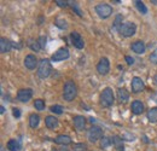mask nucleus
I'll return each mask as SVG.
<instances>
[{
  "label": "nucleus",
  "instance_id": "obj_1",
  "mask_svg": "<svg viewBox=\"0 0 157 151\" xmlns=\"http://www.w3.org/2000/svg\"><path fill=\"white\" fill-rule=\"evenodd\" d=\"M78 95V86L74 81L71 80H68L65 83H64V87H63V98L64 100L67 102H71L75 99V97Z\"/></svg>",
  "mask_w": 157,
  "mask_h": 151
},
{
  "label": "nucleus",
  "instance_id": "obj_2",
  "mask_svg": "<svg viewBox=\"0 0 157 151\" xmlns=\"http://www.w3.org/2000/svg\"><path fill=\"white\" fill-rule=\"evenodd\" d=\"M51 73H52V65H51L50 59H47V58L41 59L39 63V67H38V76L40 79L45 80L51 75Z\"/></svg>",
  "mask_w": 157,
  "mask_h": 151
},
{
  "label": "nucleus",
  "instance_id": "obj_3",
  "mask_svg": "<svg viewBox=\"0 0 157 151\" xmlns=\"http://www.w3.org/2000/svg\"><path fill=\"white\" fill-rule=\"evenodd\" d=\"M114 102H115V95L113 92V88H110V87L104 88L100 95V104L104 108H109L114 104Z\"/></svg>",
  "mask_w": 157,
  "mask_h": 151
},
{
  "label": "nucleus",
  "instance_id": "obj_4",
  "mask_svg": "<svg viewBox=\"0 0 157 151\" xmlns=\"http://www.w3.org/2000/svg\"><path fill=\"white\" fill-rule=\"evenodd\" d=\"M120 34L123 37V38H131L136 34L137 32V25L132 22H126L122 24V27L120 28Z\"/></svg>",
  "mask_w": 157,
  "mask_h": 151
},
{
  "label": "nucleus",
  "instance_id": "obj_5",
  "mask_svg": "<svg viewBox=\"0 0 157 151\" xmlns=\"http://www.w3.org/2000/svg\"><path fill=\"white\" fill-rule=\"evenodd\" d=\"M96 12H97V15H98L100 18L105 19L111 16L113 7L110 5H108V4H98L96 6Z\"/></svg>",
  "mask_w": 157,
  "mask_h": 151
},
{
  "label": "nucleus",
  "instance_id": "obj_6",
  "mask_svg": "<svg viewBox=\"0 0 157 151\" xmlns=\"http://www.w3.org/2000/svg\"><path fill=\"white\" fill-rule=\"evenodd\" d=\"M87 138H88V140L91 143H96V141L100 140L103 138V131H101V128L98 127V126H92L88 130V132H87Z\"/></svg>",
  "mask_w": 157,
  "mask_h": 151
},
{
  "label": "nucleus",
  "instance_id": "obj_7",
  "mask_svg": "<svg viewBox=\"0 0 157 151\" xmlns=\"http://www.w3.org/2000/svg\"><path fill=\"white\" fill-rule=\"evenodd\" d=\"M69 56H70L69 50H68L67 47H60V48H58V50L52 55L51 60H52V62H62V60L68 59Z\"/></svg>",
  "mask_w": 157,
  "mask_h": 151
},
{
  "label": "nucleus",
  "instance_id": "obj_8",
  "mask_svg": "<svg viewBox=\"0 0 157 151\" xmlns=\"http://www.w3.org/2000/svg\"><path fill=\"white\" fill-rule=\"evenodd\" d=\"M97 72H98V74L103 76L109 74V72H110V62H109L108 58L103 57L99 60V63L97 64Z\"/></svg>",
  "mask_w": 157,
  "mask_h": 151
},
{
  "label": "nucleus",
  "instance_id": "obj_9",
  "mask_svg": "<svg viewBox=\"0 0 157 151\" xmlns=\"http://www.w3.org/2000/svg\"><path fill=\"white\" fill-rule=\"evenodd\" d=\"M39 59L36 58L35 55H28L24 58V67L28 70H34L36 67H39Z\"/></svg>",
  "mask_w": 157,
  "mask_h": 151
},
{
  "label": "nucleus",
  "instance_id": "obj_10",
  "mask_svg": "<svg viewBox=\"0 0 157 151\" xmlns=\"http://www.w3.org/2000/svg\"><path fill=\"white\" fill-rule=\"evenodd\" d=\"M131 88H132V92L133 93H140L145 90V83L144 81L140 79V77H133L132 79V82H131Z\"/></svg>",
  "mask_w": 157,
  "mask_h": 151
},
{
  "label": "nucleus",
  "instance_id": "obj_11",
  "mask_svg": "<svg viewBox=\"0 0 157 151\" xmlns=\"http://www.w3.org/2000/svg\"><path fill=\"white\" fill-rule=\"evenodd\" d=\"M33 98V90L32 88H22L17 92V99L22 103H28Z\"/></svg>",
  "mask_w": 157,
  "mask_h": 151
},
{
  "label": "nucleus",
  "instance_id": "obj_12",
  "mask_svg": "<svg viewBox=\"0 0 157 151\" xmlns=\"http://www.w3.org/2000/svg\"><path fill=\"white\" fill-rule=\"evenodd\" d=\"M70 39H71V44H73L76 48H78V50H82V48H83L85 41H83L82 37L78 34V32H73V33L70 34Z\"/></svg>",
  "mask_w": 157,
  "mask_h": 151
},
{
  "label": "nucleus",
  "instance_id": "obj_13",
  "mask_svg": "<svg viewBox=\"0 0 157 151\" xmlns=\"http://www.w3.org/2000/svg\"><path fill=\"white\" fill-rule=\"evenodd\" d=\"M131 48H132L133 52H136L138 55H141V53H144V52L146 51V46H145L144 41H141V40L134 41V42L131 45Z\"/></svg>",
  "mask_w": 157,
  "mask_h": 151
},
{
  "label": "nucleus",
  "instance_id": "obj_14",
  "mask_svg": "<svg viewBox=\"0 0 157 151\" xmlns=\"http://www.w3.org/2000/svg\"><path fill=\"white\" fill-rule=\"evenodd\" d=\"M12 47H13V46H12V41H10L9 39H6V38L0 39V52H1V53L10 52Z\"/></svg>",
  "mask_w": 157,
  "mask_h": 151
},
{
  "label": "nucleus",
  "instance_id": "obj_15",
  "mask_svg": "<svg viewBox=\"0 0 157 151\" xmlns=\"http://www.w3.org/2000/svg\"><path fill=\"white\" fill-rule=\"evenodd\" d=\"M45 123H46V127L50 130H57L59 126L58 118H56L55 116H46Z\"/></svg>",
  "mask_w": 157,
  "mask_h": 151
},
{
  "label": "nucleus",
  "instance_id": "obj_16",
  "mask_svg": "<svg viewBox=\"0 0 157 151\" xmlns=\"http://www.w3.org/2000/svg\"><path fill=\"white\" fill-rule=\"evenodd\" d=\"M6 148L9 151H20L22 148V143L20 139H11L7 141Z\"/></svg>",
  "mask_w": 157,
  "mask_h": 151
},
{
  "label": "nucleus",
  "instance_id": "obj_17",
  "mask_svg": "<svg viewBox=\"0 0 157 151\" xmlns=\"http://www.w3.org/2000/svg\"><path fill=\"white\" fill-rule=\"evenodd\" d=\"M74 126L78 131H83L85 130V126H86V118L83 116H75L74 117Z\"/></svg>",
  "mask_w": 157,
  "mask_h": 151
},
{
  "label": "nucleus",
  "instance_id": "obj_18",
  "mask_svg": "<svg viewBox=\"0 0 157 151\" xmlns=\"http://www.w3.org/2000/svg\"><path fill=\"white\" fill-rule=\"evenodd\" d=\"M131 110L134 115H140V114L144 113V104L139 100H134L131 105Z\"/></svg>",
  "mask_w": 157,
  "mask_h": 151
},
{
  "label": "nucleus",
  "instance_id": "obj_19",
  "mask_svg": "<svg viewBox=\"0 0 157 151\" xmlns=\"http://www.w3.org/2000/svg\"><path fill=\"white\" fill-rule=\"evenodd\" d=\"M55 143L60 145H69L71 143V138L67 134H59L55 138Z\"/></svg>",
  "mask_w": 157,
  "mask_h": 151
},
{
  "label": "nucleus",
  "instance_id": "obj_20",
  "mask_svg": "<svg viewBox=\"0 0 157 151\" xmlns=\"http://www.w3.org/2000/svg\"><path fill=\"white\" fill-rule=\"evenodd\" d=\"M117 99L121 104H124L129 99V93L124 88H118L117 90Z\"/></svg>",
  "mask_w": 157,
  "mask_h": 151
},
{
  "label": "nucleus",
  "instance_id": "obj_21",
  "mask_svg": "<svg viewBox=\"0 0 157 151\" xmlns=\"http://www.w3.org/2000/svg\"><path fill=\"white\" fill-rule=\"evenodd\" d=\"M146 117L149 120V122L151 123H155L157 122V108H151L147 110V114H146Z\"/></svg>",
  "mask_w": 157,
  "mask_h": 151
},
{
  "label": "nucleus",
  "instance_id": "obj_22",
  "mask_svg": "<svg viewBox=\"0 0 157 151\" xmlns=\"http://www.w3.org/2000/svg\"><path fill=\"white\" fill-rule=\"evenodd\" d=\"M40 123V116L36 114H32L29 116V126L32 128H36Z\"/></svg>",
  "mask_w": 157,
  "mask_h": 151
},
{
  "label": "nucleus",
  "instance_id": "obj_23",
  "mask_svg": "<svg viewBox=\"0 0 157 151\" xmlns=\"http://www.w3.org/2000/svg\"><path fill=\"white\" fill-rule=\"evenodd\" d=\"M134 4H136L138 11H139L140 14H143V15H146V14H147V7L145 6V4H144L143 1H140V0H136V1H134Z\"/></svg>",
  "mask_w": 157,
  "mask_h": 151
},
{
  "label": "nucleus",
  "instance_id": "obj_24",
  "mask_svg": "<svg viewBox=\"0 0 157 151\" xmlns=\"http://www.w3.org/2000/svg\"><path fill=\"white\" fill-rule=\"evenodd\" d=\"M113 144V141H111V138H108V137H103L101 139H100V148L101 149H108L110 145Z\"/></svg>",
  "mask_w": 157,
  "mask_h": 151
},
{
  "label": "nucleus",
  "instance_id": "obj_25",
  "mask_svg": "<svg viewBox=\"0 0 157 151\" xmlns=\"http://www.w3.org/2000/svg\"><path fill=\"white\" fill-rule=\"evenodd\" d=\"M122 21H123V17L121 16V15H117L116 17H115V21H114V25H113V28L115 29V30H120V28L122 27Z\"/></svg>",
  "mask_w": 157,
  "mask_h": 151
},
{
  "label": "nucleus",
  "instance_id": "obj_26",
  "mask_svg": "<svg viewBox=\"0 0 157 151\" xmlns=\"http://www.w3.org/2000/svg\"><path fill=\"white\" fill-rule=\"evenodd\" d=\"M34 108H35L36 110H39V111H42V110L45 109V102H44L42 99H36V100L34 102Z\"/></svg>",
  "mask_w": 157,
  "mask_h": 151
},
{
  "label": "nucleus",
  "instance_id": "obj_27",
  "mask_svg": "<svg viewBox=\"0 0 157 151\" xmlns=\"http://www.w3.org/2000/svg\"><path fill=\"white\" fill-rule=\"evenodd\" d=\"M29 47L33 51H35V52H40V50H42L41 46H40L39 41H29Z\"/></svg>",
  "mask_w": 157,
  "mask_h": 151
},
{
  "label": "nucleus",
  "instance_id": "obj_28",
  "mask_svg": "<svg viewBox=\"0 0 157 151\" xmlns=\"http://www.w3.org/2000/svg\"><path fill=\"white\" fill-rule=\"evenodd\" d=\"M50 110L53 114H56V115H62V114H63V106L56 104V105H52V106L50 108Z\"/></svg>",
  "mask_w": 157,
  "mask_h": 151
},
{
  "label": "nucleus",
  "instance_id": "obj_29",
  "mask_svg": "<svg viewBox=\"0 0 157 151\" xmlns=\"http://www.w3.org/2000/svg\"><path fill=\"white\" fill-rule=\"evenodd\" d=\"M73 150H74V151H86V150H87V146H86V144L78 143V144H74Z\"/></svg>",
  "mask_w": 157,
  "mask_h": 151
},
{
  "label": "nucleus",
  "instance_id": "obj_30",
  "mask_svg": "<svg viewBox=\"0 0 157 151\" xmlns=\"http://www.w3.org/2000/svg\"><path fill=\"white\" fill-rule=\"evenodd\" d=\"M69 5L73 7V10H75V12H76V15H78V16L82 17V14H81V11H80V9H78V4H76L75 1H69Z\"/></svg>",
  "mask_w": 157,
  "mask_h": 151
},
{
  "label": "nucleus",
  "instance_id": "obj_31",
  "mask_svg": "<svg viewBox=\"0 0 157 151\" xmlns=\"http://www.w3.org/2000/svg\"><path fill=\"white\" fill-rule=\"evenodd\" d=\"M56 24H57V27H59L60 29H67V28H68V24H67L65 21H63V19H57V21H56Z\"/></svg>",
  "mask_w": 157,
  "mask_h": 151
},
{
  "label": "nucleus",
  "instance_id": "obj_32",
  "mask_svg": "<svg viewBox=\"0 0 157 151\" xmlns=\"http://www.w3.org/2000/svg\"><path fill=\"white\" fill-rule=\"evenodd\" d=\"M149 59H150V62L152 63V64H157V48L154 51V52H151V55L149 57Z\"/></svg>",
  "mask_w": 157,
  "mask_h": 151
},
{
  "label": "nucleus",
  "instance_id": "obj_33",
  "mask_svg": "<svg viewBox=\"0 0 157 151\" xmlns=\"http://www.w3.org/2000/svg\"><path fill=\"white\" fill-rule=\"evenodd\" d=\"M55 2H56V5L59 6V7H67V6H69V1H67V0H56Z\"/></svg>",
  "mask_w": 157,
  "mask_h": 151
},
{
  "label": "nucleus",
  "instance_id": "obj_34",
  "mask_svg": "<svg viewBox=\"0 0 157 151\" xmlns=\"http://www.w3.org/2000/svg\"><path fill=\"white\" fill-rule=\"evenodd\" d=\"M46 40H47V39H46V37H44V35L39 38V40H38V41H39L41 48H45V46H46Z\"/></svg>",
  "mask_w": 157,
  "mask_h": 151
},
{
  "label": "nucleus",
  "instance_id": "obj_35",
  "mask_svg": "<svg viewBox=\"0 0 157 151\" xmlns=\"http://www.w3.org/2000/svg\"><path fill=\"white\" fill-rule=\"evenodd\" d=\"M12 115H13V117L20 118L21 117V110L18 109V108H12Z\"/></svg>",
  "mask_w": 157,
  "mask_h": 151
},
{
  "label": "nucleus",
  "instance_id": "obj_36",
  "mask_svg": "<svg viewBox=\"0 0 157 151\" xmlns=\"http://www.w3.org/2000/svg\"><path fill=\"white\" fill-rule=\"evenodd\" d=\"M124 59H126V62H127V64H128V65L134 64V59H133L131 56H126V57H124Z\"/></svg>",
  "mask_w": 157,
  "mask_h": 151
},
{
  "label": "nucleus",
  "instance_id": "obj_37",
  "mask_svg": "<svg viewBox=\"0 0 157 151\" xmlns=\"http://www.w3.org/2000/svg\"><path fill=\"white\" fill-rule=\"evenodd\" d=\"M151 99H152V100L157 104V92H155L154 95H151Z\"/></svg>",
  "mask_w": 157,
  "mask_h": 151
},
{
  "label": "nucleus",
  "instance_id": "obj_38",
  "mask_svg": "<svg viewBox=\"0 0 157 151\" xmlns=\"http://www.w3.org/2000/svg\"><path fill=\"white\" fill-rule=\"evenodd\" d=\"M152 82H154L155 86H157V74L156 75H154V77H152Z\"/></svg>",
  "mask_w": 157,
  "mask_h": 151
},
{
  "label": "nucleus",
  "instance_id": "obj_39",
  "mask_svg": "<svg viewBox=\"0 0 157 151\" xmlns=\"http://www.w3.org/2000/svg\"><path fill=\"white\" fill-rule=\"evenodd\" d=\"M0 113H1V114H4V113H5V108H4L2 105L0 106Z\"/></svg>",
  "mask_w": 157,
  "mask_h": 151
},
{
  "label": "nucleus",
  "instance_id": "obj_40",
  "mask_svg": "<svg viewBox=\"0 0 157 151\" xmlns=\"http://www.w3.org/2000/svg\"><path fill=\"white\" fill-rule=\"evenodd\" d=\"M90 121H91V122H92V123H93V122H96V120H94V118H93V117H91V118H90Z\"/></svg>",
  "mask_w": 157,
  "mask_h": 151
},
{
  "label": "nucleus",
  "instance_id": "obj_41",
  "mask_svg": "<svg viewBox=\"0 0 157 151\" xmlns=\"http://www.w3.org/2000/svg\"><path fill=\"white\" fill-rule=\"evenodd\" d=\"M113 2H116V4H120V2H121V1H120V0H114V1H113Z\"/></svg>",
  "mask_w": 157,
  "mask_h": 151
},
{
  "label": "nucleus",
  "instance_id": "obj_42",
  "mask_svg": "<svg viewBox=\"0 0 157 151\" xmlns=\"http://www.w3.org/2000/svg\"><path fill=\"white\" fill-rule=\"evenodd\" d=\"M151 2H152V4H155V5H156V4H157V0H152V1H151Z\"/></svg>",
  "mask_w": 157,
  "mask_h": 151
}]
</instances>
